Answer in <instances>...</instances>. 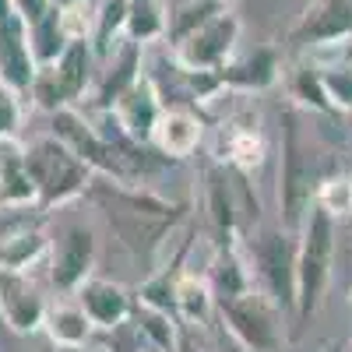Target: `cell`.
Here are the masks:
<instances>
[{"label": "cell", "mask_w": 352, "mask_h": 352, "mask_svg": "<svg viewBox=\"0 0 352 352\" xmlns=\"http://www.w3.org/2000/svg\"><path fill=\"white\" fill-rule=\"evenodd\" d=\"M43 331L50 335V342L56 349H85L88 338H92V320L88 314L74 303H56V307H46V320H43Z\"/></svg>", "instance_id": "24"}, {"label": "cell", "mask_w": 352, "mask_h": 352, "mask_svg": "<svg viewBox=\"0 0 352 352\" xmlns=\"http://www.w3.org/2000/svg\"><path fill=\"white\" fill-rule=\"evenodd\" d=\"M0 320L14 335H36L46 320V300L36 289V282L21 272L0 268Z\"/></svg>", "instance_id": "12"}, {"label": "cell", "mask_w": 352, "mask_h": 352, "mask_svg": "<svg viewBox=\"0 0 352 352\" xmlns=\"http://www.w3.org/2000/svg\"><path fill=\"white\" fill-rule=\"evenodd\" d=\"M28 155V169H32V180H36V190H39V212H53L60 204L81 197L92 184V169H88L67 144H60L53 134L32 141L25 148Z\"/></svg>", "instance_id": "4"}, {"label": "cell", "mask_w": 352, "mask_h": 352, "mask_svg": "<svg viewBox=\"0 0 352 352\" xmlns=\"http://www.w3.org/2000/svg\"><path fill=\"white\" fill-rule=\"evenodd\" d=\"M124 36L138 46L159 43L166 36V4L162 0H127Z\"/></svg>", "instance_id": "27"}, {"label": "cell", "mask_w": 352, "mask_h": 352, "mask_svg": "<svg viewBox=\"0 0 352 352\" xmlns=\"http://www.w3.org/2000/svg\"><path fill=\"white\" fill-rule=\"evenodd\" d=\"M204 212H208V226L215 232L219 247H236L243 240L240 229V190L236 184H229V169L212 166L204 176Z\"/></svg>", "instance_id": "13"}, {"label": "cell", "mask_w": 352, "mask_h": 352, "mask_svg": "<svg viewBox=\"0 0 352 352\" xmlns=\"http://www.w3.org/2000/svg\"><path fill=\"white\" fill-rule=\"evenodd\" d=\"M208 289H212L215 303L254 289V275H250V264H247L240 243L236 247H215V257L208 264Z\"/></svg>", "instance_id": "23"}, {"label": "cell", "mask_w": 352, "mask_h": 352, "mask_svg": "<svg viewBox=\"0 0 352 352\" xmlns=\"http://www.w3.org/2000/svg\"><path fill=\"white\" fill-rule=\"evenodd\" d=\"M134 352H155L152 345H141V349H134Z\"/></svg>", "instance_id": "38"}, {"label": "cell", "mask_w": 352, "mask_h": 352, "mask_svg": "<svg viewBox=\"0 0 352 352\" xmlns=\"http://www.w3.org/2000/svg\"><path fill=\"white\" fill-rule=\"evenodd\" d=\"M53 352H85V349H53Z\"/></svg>", "instance_id": "40"}, {"label": "cell", "mask_w": 352, "mask_h": 352, "mask_svg": "<svg viewBox=\"0 0 352 352\" xmlns=\"http://www.w3.org/2000/svg\"><path fill=\"white\" fill-rule=\"evenodd\" d=\"M0 194H4V208H36L39 204L25 144L18 138H0Z\"/></svg>", "instance_id": "20"}, {"label": "cell", "mask_w": 352, "mask_h": 352, "mask_svg": "<svg viewBox=\"0 0 352 352\" xmlns=\"http://www.w3.org/2000/svg\"><path fill=\"white\" fill-rule=\"evenodd\" d=\"M96 257H99V243L96 232L74 222L67 229H60V236L50 243V282L56 292H74L85 285V278H92L96 272Z\"/></svg>", "instance_id": "10"}, {"label": "cell", "mask_w": 352, "mask_h": 352, "mask_svg": "<svg viewBox=\"0 0 352 352\" xmlns=\"http://www.w3.org/2000/svg\"><path fill=\"white\" fill-rule=\"evenodd\" d=\"M320 78H324V92L338 109L352 113V64H331V67H320Z\"/></svg>", "instance_id": "33"}, {"label": "cell", "mask_w": 352, "mask_h": 352, "mask_svg": "<svg viewBox=\"0 0 352 352\" xmlns=\"http://www.w3.org/2000/svg\"><path fill=\"white\" fill-rule=\"evenodd\" d=\"M264 159H268V138L261 131L257 113L240 109L229 120H222L219 138H215V162L219 166L250 176L254 169L264 166Z\"/></svg>", "instance_id": "11"}, {"label": "cell", "mask_w": 352, "mask_h": 352, "mask_svg": "<svg viewBox=\"0 0 352 352\" xmlns=\"http://www.w3.org/2000/svg\"><path fill=\"white\" fill-rule=\"evenodd\" d=\"M222 11H226L222 0H169L166 4V36H162V43L180 46L187 36L197 32L204 21H212Z\"/></svg>", "instance_id": "25"}, {"label": "cell", "mask_w": 352, "mask_h": 352, "mask_svg": "<svg viewBox=\"0 0 352 352\" xmlns=\"http://www.w3.org/2000/svg\"><path fill=\"white\" fill-rule=\"evenodd\" d=\"M124 25H127V0H99L96 4V32H92V50H96L99 64L124 39Z\"/></svg>", "instance_id": "29"}, {"label": "cell", "mask_w": 352, "mask_h": 352, "mask_svg": "<svg viewBox=\"0 0 352 352\" xmlns=\"http://www.w3.org/2000/svg\"><path fill=\"white\" fill-rule=\"evenodd\" d=\"M67 36H64V25H60V8L53 0V11L46 18H39L36 25H28V50L36 56V67H50L56 64V56L67 50Z\"/></svg>", "instance_id": "28"}, {"label": "cell", "mask_w": 352, "mask_h": 352, "mask_svg": "<svg viewBox=\"0 0 352 352\" xmlns=\"http://www.w3.org/2000/svg\"><path fill=\"white\" fill-rule=\"evenodd\" d=\"M0 208H4V194H0Z\"/></svg>", "instance_id": "41"}, {"label": "cell", "mask_w": 352, "mask_h": 352, "mask_svg": "<svg viewBox=\"0 0 352 352\" xmlns=\"http://www.w3.org/2000/svg\"><path fill=\"white\" fill-rule=\"evenodd\" d=\"M317 352H338V349L335 345H324V349H317Z\"/></svg>", "instance_id": "39"}, {"label": "cell", "mask_w": 352, "mask_h": 352, "mask_svg": "<svg viewBox=\"0 0 352 352\" xmlns=\"http://www.w3.org/2000/svg\"><path fill=\"white\" fill-rule=\"evenodd\" d=\"M215 307H219L226 331L247 352H282V345H285L282 310L272 303V296H264L257 285L240 292V296H232V300L215 303Z\"/></svg>", "instance_id": "7"}, {"label": "cell", "mask_w": 352, "mask_h": 352, "mask_svg": "<svg viewBox=\"0 0 352 352\" xmlns=\"http://www.w3.org/2000/svg\"><path fill=\"white\" fill-rule=\"evenodd\" d=\"M222 4H226V0H222Z\"/></svg>", "instance_id": "44"}, {"label": "cell", "mask_w": 352, "mask_h": 352, "mask_svg": "<svg viewBox=\"0 0 352 352\" xmlns=\"http://www.w3.org/2000/svg\"><path fill=\"white\" fill-rule=\"evenodd\" d=\"M314 208H320L324 215L349 219L352 215V176L349 173H331V176H320L317 187H314Z\"/></svg>", "instance_id": "31"}, {"label": "cell", "mask_w": 352, "mask_h": 352, "mask_svg": "<svg viewBox=\"0 0 352 352\" xmlns=\"http://www.w3.org/2000/svg\"><path fill=\"white\" fill-rule=\"evenodd\" d=\"M176 352H204V349H190V345L184 342V328H180V349H176Z\"/></svg>", "instance_id": "37"}, {"label": "cell", "mask_w": 352, "mask_h": 352, "mask_svg": "<svg viewBox=\"0 0 352 352\" xmlns=\"http://www.w3.org/2000/svg\"><path fill=\"white\" fill-rule=\"evenodd\" d=\"M247 264L254 285L272 296L282 314H296V232L289 229H261L247 236Z\"/></svg>", "instance_id": "3"}, {"label": "cell", "mask_w": 352, "mask_h": 352, "mask_svg": "<svg viewBox=\"0 0 352 352\" xmlns=\"http://www.w3.org/2000/svg\"><path fill=\"white\" fill-rule=\"evenodd\" d=\"M282 166H278V208H282V229L300 232L314 208V152L303 138L296 116H282Z\"/></svg>", "instance_id": "6"}, {"label": "cell", "mask_w": 352, "mask_h": 352, "mask_svg": "<svg viewBox=\"0 0 352 352\" xmlns=\"http://www.w3.org/2000/svg\"><path fill=\"white\" fill-rule=\"evenodd\" d=\"M99 71L102 74L96 81V109H113V102L144 74V67H141V46L124 36L120 43H116V50L99 64Z\"/></svg>", "instance_id": "19"}, {"label": "cell", "mask_w": 352, "mask_h": 352, "mask_svg": "<svg viewBox=\"0 0 352 352\" xmlns=\"http://www.w3.org/2000/svg\"><path fill=\"white\" fill-rule=\"evenodd\" d=\"M240 28H243L240 18L226 8L212 21H204L194 36H187L180 46H173V60L184 71L215 74L229 64L232 50H236V43H240Z\"/></svg>", "instance_id": "9"}, {"label": "cell", "mask_w": 352, "mask_h": 352, "mask_svg": "<svg viewBox=\"0 0 352 352\" xmlns=\"http://www.w3.org/2000/svg\"><path fill=\"white\" fill-rule=\"evenodd\" d=\"M212 310H215V296L208 289V278L184 268V275L176 278V320H180V328L208 324Z\"/></svg>", "instance_id": "26"}, {"label": "cell", "mask_w": 352, "mask_h": 352, "mask_svg": "<svg viewBox=\"0 0 352 352\" xmlns=\"http://www.w3.org/2000/svg\"><path fill=\"white\" fill-rule=\"evenodd\" d=\"M289 92L300 106L307 109H317V113H335L328 92H324V78H320V67L317 64H303L289 74Z\"/></svg>", "instance_id": "32"}, {"label": "cell", "mask_w": 352, "mask_h": 352, "mask_svg": "<svg viewBox=\"0 0 352 352\" xmlns=\"http://www.w3.org/2000/svg\"><path fill=\"white\" fill-rule=\"evenodd\" d=\"M352 39V0H314L292 28V46H324Z\"/></svg>", "instance_id": "17"}, {"label": "cell", "mask_w": 352, "mask_h": 352, "mask_svg": "<svg viewBox=\"0 0 352 352\" xmlns=\"http://www.w3.org/2000/svg\"><path fill=\"white\" fill-rule=\"evenodd\" d=\"M50 254V240H46V232H43V226H28V222H21V226H14V229H8L4 236H0V268L4 272H32L36 264L43 261Z\"/></svg>", "instance_id": "22"}, {"label": "cell", "mask_w": 352, "mask_h": 352, "mask_svg": "<svg viewBox=\"0 0 352 352\" xmlns=\"http://www.w3.org/2000/svg\"><path fill=\"white\" fill-rule=\"evenodd\" d=\"M349 300H352V292H349Z\"/></svg>", "instance_id": "43"}, {"label": "cell", "mask_w": 352, "mask_h": 352, "mask_svg": "<svg viewBox=\"0 0 352 352\" xmlns=\"http://www.w3.org/2000/svg\"><path fill=\"white\" fill-rule=\"evenodd\" d=\"M99 78V60H96V50L88 39H71L67 50L56 56V64L50 67H39L36 71V81H32V99L39 109L46 113H56V109H67V106H78L92 85Z\"/></svg>", "instance_id": "5"}, {"label": "cell", "mask_w": 352, "mask_h": 352, "mask_svg": "<svg viewBox=\"0 0 352 352\" xmlns=\"http://www.w3.org/2000/svg\"><path fill=\"white\" fill-rule=\"evenodd\" d=\"M11 4H14V14L25 21V28L36 25L39 18H46L53 11V0H11Z\"/></svg>", "instance_id": "35"}, {"label": "cell", "mask_w": 352, "mask_h": 352, "mask_svg": "<svg viewBox=\"0 0 352 352\" xmlns=\"http://www.w3.org/2000/svg\"><path fill=\"white\" fill-rule=\"evenodd\" d=\"M222 88H232V92H264L278 81V53L272 46L254 50L243 60H229L222 71H215Z\"/></svg>", "instance_id": "21"}, {"label": "cell", "mask_w": 352, "mask_h": 352, "mask_svg": "<svg viewBox=\"0 0 352 352\" xmlns=\"http://www.w3.org/2000/svg\"><path fill=\"white\" fill-rule=\"evenodd\" d=\"M162 96H159V85L152 74H141L127 92L113 102V116H116V124H120L127 131V138H134L138 144H148L152 141V131L159 124V116H162Z\"/></svg>", "instance_id": "14"}, {"label": "cell", "mask_w": 352, "mask_h": 352, "mask_svg": "<svg viewBox=\"0 0 352 352\" xmlns=\"http://www.w3.org/2000/svg\"><path fill=\"white\" fill-rule=\"evenodd\" d=\"M201 138H204V120L197 116L194 106H166L148 144L162 159L180 162V159H187V155L197 152Z\"/></svg>", "instance_id": "18"}, {"label": "cell", "mask_w": 352, "mask_h": 352, "mask_svg": "<svg viewBox=\"0 0 352 352\" xmlns=\"http://www.w3.org/2000/svg\"><path fill=\"white\" fill-rule=\"evenodd\" d=\"M21 124V99L0 81V138H14Z\"/></svg>", "instance_id": "34"}, {"label": "cell", "mask_w": 352, "mask_h": 352, "mask_svg": "<svg viewBox=\"0 0 352 352\" xmlns=\"http://www.w3.org/2000/svg\"><path fill=\"white\" fill-rule=\"evenodd\" d=\"M335 219L320 208H310L307 222L296 232V317L300 324L317 314L331 282L335 264Z\"/></svg>", "instance_id": "2"}, {"label": "cell", "mask_w": 352, "mask_h": 352, "mask_svg": "<svg viewBox=\"0 0 352 352\" xmlns=\"http://www.w3.org/2000/svg\"><path fill=\"white\" fill-rule=\"evenodd\" d=\"M74 300L88 314L92 328H102V331H116L134 317V296L120 282H109V278H96V275L85 278V285L74 292Z\"/></svg>", "instance_id": "15"}, {"label": "cell", "mask_w": 352, "mask_h": 352, "mask_svg": "<svg viewBox=\"0 0 352 352\" xmlns=\"http://www.w3.org/2000/svg\"><path fill=\"white\" fill-rule=\"evenodd\" d=\"M36 56L28 50V28L18 14L0 25V81H4L18 99H28L36 81Z\"/></svg>", "instance_id": "16"}, {"label": "cell", "mask_w": 352, "mask_h": 352, "mask_svg": "<svg viewBox=\"0 0 352 352\" xmlns=\"http://www.w3.org/2000/svg\"><path fill=\"white\" fill-rule=\"evenodd\" d=\"M85 4H99V0H85Z\"/></svg>", "instance_id": "42"}, {"label": "cell", "mask_w": 352, "mask_h": 352, "mask_svg": "<svg viewBox=\"0 0 352 352\" xmlns=\"http://www.w3.org/2000/svg\"><path fill=\"white\" fill-rule=\"evenodd\" d=\"M85 197L99 208L113 236L131 257H152L187 215V204L180 201H166L162 194L144 187L113 184L106 176H92Z\"/></svg>", "instance_id": "1"}, {"label": "cell", "mask_w": 352, "mask_h": 352, "mask_svg": "<svg viewBox=\"0 0 352 352\" xmlns=\"http://www.w3.org/2000/svg\"><path fill=\"white\" fill-rule=\"evenodd\" d=\"M50 134L60 141V144H67V148H71L88 169H92L96 176H106V180H113V184L141 187L134 176H131V169L124 166V159L113 152V144H106V141L96 134L92 120H88V113H81L78 106H67V109L50 113Z\"/></svg>", "instance_id": "8"}, {"label": "cell", "mask_w": 352, "mask_h": 352, "mask_svg": "<svg viewBox=\"0 0 352 352\" xmlns=\"http://www.w3.org/2000/svg\"><path fill=\"white\" fill-rule=\"evenodd\" d=\"M134 324H138L144 345H152L155 352H176L180 349V320H176L173 314L134 307Z\"/></svg>", "instance_id": "30"}, {"label": "cell", "mask_w": 352, "mask_h": 352, "mask_svg": "<svg viewBox=\"0 0 352 352\" xmlns=\"http://www.w3.org/2000/svg\"><path fill=\"white\" fill-rule=\"evenodd\" d=\"M11 14H14V4H11V0H0V25H4Z\"/></svg>", "instance_id": "36"}]
</instances>
